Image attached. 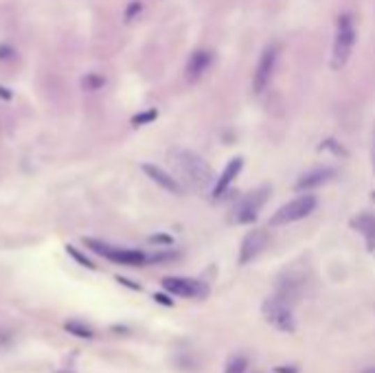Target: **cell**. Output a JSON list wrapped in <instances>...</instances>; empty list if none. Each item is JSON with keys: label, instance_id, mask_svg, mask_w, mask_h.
Segmentation results:
<instances>
[{"label": "cell", "instance_id": "6da1fadb", "mask_svg": "<svg viewBox=\"0 0 375 373\" xmlns=\"http://www.w3.org/2000/svg\"><path fill=\"white\" fill-rule=\"evenodd\" d=\"M169 160L174 169L178 172L180 181H185V185L191 187L193 191H206L215 183L211 165L196 152H191V149H180V147L171 149Z\"/></svg>", "mask_w": 375, "mask_h": 373}, {"label": "cell", "instance_id": "7a4b0ae2", "mask_svg": "<svg viewBox=\"0 0 375 373\" xmlns=\"http://www.w3.org/2000/svg\"><path fill=\"white\" fill-rule=\"evenodd\" d=\"M84 244L95 252V255L108 259L112 264H121V266H132V268H139V266H145L149 264V255H145L143 250H137V248H121V246H112V244H106L101 240H84Z\"/></svg>", "mask_w": 375, "mask_h": 373}, {"label": "cell", "instance_id": "3957f363", "mask_svg": "<svg viewBox=\"0 0 375 373\" xmlns=\"http://www.w3.org/2000/svg\"><path fill=\"white\" fill-rule=\"evenodd\" d=\"M355 44V29L349 13H342L336 20V38H334V51H332V68L340 70L349 62L351 51Z\"/></svg>", "mask_w": 375, "mask_h": 373}, {"label": "cell", "instance_id": "277c9868", "mask_svg": "<svg viewBox=\"0 0 375 373\" xmlns=\"http://www.w3.org/2000/svg\"><path fill=\"white\" fill-rule=\"evenodd\" d=\"M261 314L263 319L275 327L279 332H294L296 330V319H294V312L290 301H286L283 296H270L263 301L261 305Z\"/></svg>", "mask_w": 375, "mask_h": 373}, {"label": "cell", "instance_id": "5b68a950", "mask_svg": "<svg viewBox=\"0 0 375 373\" xmlns=\"http://www.w3.org/2000/svg\"><path fill=\"white\" fill-rule=\"evenodd\" d=\"M314 208H316V198L305 193V196H298L294 198L292 202L283 204L281 208H277V213L270 218V224L273 227H281V224H292V222H298L307 218Z\"/></svg>", "mask_w": 375, "mask_h": 373}, {"label": "cell", "instance_id": "8992f818", "mask_svg": "<svg viewBox=\"0 0 375 373\" xmlns=\"http://www.w3.org/2000/svg\"><path fill=\"white\" fill-rule=\"evenodd\" d=\"M268 187H261V189H254L250 191L248 196H244L239 200V204L235 206V213H233V220L235 224H250L259 218V211L263 208L266 200H268Z\"/></svg>", "mask_w": 375, "mask_h": 373}, {"label": "cell", "instance_id": "52a82bcc", "mask_svg": "<svg viewBox=\"0 0 375 373\" xmlns=\"http://www.w3.org/2000/svg\"><path fill=\"white\" fill-rule=\"evenodd\" d=\"M277 55H279V49L275 47H266L261 57H259V64H257V70L252 75V91L254 95H261L270 79H273V73H275V64H277Z\"/></svg>", "mask_w": 375, "mask_h": 373}, {"label": "cell", "instance_id": "ba28073f", "mask_svg": "<svg viewBox=\"0 0 375 373\" xmlns=\"http://www.w3.org/2000/svg\"><path fill=\"white\" fill-rule=\"evenodd\" d=\"M162 288L174 296H183V298H202L206 296L208 288L206 283L198 279H187V277H167L162 279Z\"/></svg>", "mask_w": 375, "mask_h": 373}, {"label": "cell", "instance_id": "9c48e42d", "mask_svg": "<svg viewBox=\"0 0 375 373\" xmlns=\"http://www.w3.org/2000/svg\"><path fill=\"white\" fill-rule=\"evenodd\" d=\"M268 242H270V235H268L266 231H261V229L250 231V233L244 237L242 246H239V264L246 266V264H250L252 259H257L261 252H263V248L268 246Z\"/></svg>", "mask_w": 375, "mask_h": 373}, {"label": "cell", "instance_id": "30bf717a", "mask_svg": "<svg viewBox=\"0 0 375 373\" xmlns=\"http://www.w3.org/2000/svg\"><path fill=\"white\" fill-rule=\"evenodd\" d=\"M143 172L147 174V178H152V181H154L156 185H160L164 191L174 193V196H183V193H185V185L180 183L178 178H174L171 174L164 172V169H160V167H156V165H149V162H145V165H143Z\"/></svg>", "mask_w": 375, "mask_h": 373}, {"label": "cell", "instance_id": "8fae6325", "mask_svg": "<svg viewBox=\"0 0 375 373\" xmlns=\"http://www.w3.org/2000/svg\"><path fill=\"white\" fill-rule=\"evenodd\" d=\"M213 62V55L208 53V51H196L191 57H189V62H187V68H185V77L187 82H198L202 75L206 73V68L211 66Z\"/></svg>", "mask_w": 375, "mask_h": 373}, {"label": "cell", "instance_id": "7c38bea8", "mask_svg": "<svg viewBox=\"0 0 375 373\" xmlns=\"http://www.w3.org/2000/svg\"><path fill=\"white\" fill-rule=\"evenodd\" d=\"M242 167H244V158H233L229 165H227V169L222 172V176L217 178V183L213 185V198L217 200V198H222L224 193L229 191V187L233 185V181L239 176V172H242Z\"/></svg>", "mask_w": 375, "mask_h": 373}, {"label": "cell", "instance_id": "4fadbf2b", "mask_svg": "<svg viewBox=\"0 0 375 373\" xmlns=\"http://www.w3.org/2000/svg\"><path fill=\"white\" fill-rule=\"evenodd\" d=\"M336 176V172L332 167H319V169H312L307 174H303L298 178L296 183V191H307V189H314V187H321L325 183H329L332 178Z\"/></svg>", "mask_w": 375, "mask_h": 373}, {"label": "cell", "instance_id": "5bb4252c", "mask_svg": "<svg viewBox=\"0 0 375 373\" xmlns=\"http://www.w3.org/2000/svg\"><path fill=\"white\" fill-rule=\"evenodd\" d=\"M351 227L365 235L369 250H375V215H369V213L358 215L351 220Z\"/></svg>", "mask_w": 375, "mask_h": 373}, {"label": "cell", "instance_id": "9a60e30c", "mask_svg": "<svg viewBox=\"0 0 375 373\" xmlns=\"http://www.w3.org/2000/svg\"><path fill=\"white\" fill-rule=\"evenodd\" d=\"M64 330L72 336H77L82 340H90V338H95V330L90 325L86 323H79V321H66L64 323Z\"/></svg>", "mask_w": 375, "mask_h": 373}, {"label": "cell", "instance_id": "2e32d148", "mask_svg": "<svg viewBox=\"0 0 375 373\" xmlns=\"http://www.w3.org/2000/svg\"><path fill=\"white\" fill-rule=\"evenodd\" d=\"M82 86L86 88L88 93H95V91H101L103 86H106V77L99 73H88L86 77L82 79Z\"/></svg>", "mask_w": 375, "mask_h": 373}, {"label": "cell", "instance_id": "e0dca14e", "mask_svg": "<svg viewBox=\"0 0 375 373\" xmlns=\"http://www.w3.org/2000/svg\"><path fill=\"white\" fill-rule=\"evenodd\" d=\"M248 369V360L244 356H233L231 360L224 367V373H246Z\"/></svg>", "mask_w": 375, "mask_h": 373}, {"label": "cell", "instance_id": "ac0fdd59", "mask_svg": "<svg viewBox=\"0 0 375 373\" xmlns=\"http://www.w3.org/2000/svg\"><path fill=\"white\" fill-rule=\"evenodd\" d=\"M156 116H158V110H145V112H141V114H137V116H132V125H147V123H152V121H156Z\"/></svg>", "mask_w": 375, "mask_h": 373}, {"label": "cell", "instance_id": "d6986e66", "mask_svg": "<svg viewBox=\"0 0 375 373\" xmlns=\"http://www.w3.org/2000/svg\"><path fill=\"white\" fill-rule=\"evenodd\" d=\"M66 252H68V255H70V257H72L75 261H77V264H82V266L90 268V271H95V268H97V266H95L93 261H90V259H88V257L84 255V252H79V250L75 248V246H70V244H68V246H66Z\"/></svg>", "mask_w": 375, "mask_h": 373}, {"label": "cell", "instance_id": "ffe728a7", "mask_svg": "<svg viewBox=\"0 0 375 373\" xmlns=\"http://www.w3.org/2000/svg\"><path fill=\"white\" fill-rule=\"evenodd\" d=\"M141 11H143V3H141V0H132V3L128 5V9H125V16H123L125 22H132Z\"/></svg>", "mask_w": 375, "mask_h": 373}, {"label": "cell", "instance_id": "44dd1931", "mask_svg": "<svg viewBox=\"0 0 375 373\" xmlns=\"http://www.w3.org/2000/svg\"><path fill=\"white\" fill-rule=\"evenodd\" d=\"M321 149H332V152H334V154H338V156H347V152H344V149H342V145H338V143H336V141H332V139L325 141V143L321 145Z\"/></svg>", "mask_w": 375, "mask_h": 373}, {"label": "cell", "instance_id": "7402d4cb", "mask_svg": "<svg viewBox=\"0 0 375 373\" xmlns=\"http://www.w3.org/2000/svg\"><path fill=\"white\" fill-rule=\"evenodd\" d=\"M13 55H16V51H13L9 44H0V62H7Z\"/></svg>", "mask_w": 375, "mask_h": 373}, {"label": "cell", "instance_id": "603a6c76", "mask_svg": "<svg viewBox=\"0 0 375 373\" xmlns=\"http://www.w3.org/2000/svg\"><path fill=\"white\" fill-rule=\"evenodd\" d=\"M149 242H152V244H174V240H171V237L169 235H152V237H149Z\"/></svg>", "mask_w": 375, "mask_h": 373}, {"label": "cell", "instance_id": "cb8c5ba5", "mask_svg": "<svg viewBox=\"0 0 375 373\" xmlns=\"http://www.w3.org/2000/svg\"><path fill=\"white\" fill-rule=\"evenodd\" d=\"M0 99H5V101H11V99H13V93L9 91V88L0 86Z\"/></svg>", "mask_w": 375, "mask_h": 373}, {"label": "cell", "instance_id": "d4e9b609", "mask_svg": "<svg viewBox=\"0 0 375 373\" xmlns=\"http://www.w3.org/2000/svg\"><path fill=\"white\" fill-rule=\"evenodd\" d=\"M154 298H156L158 303H162V305H171V298H169V296H164V294H156Z\"/></svg>", "mask_w": 375, "mask_h": 373}, {"label": "cell", "instance_id": "484cf974", "mask_svg": "<svg viewBox=\"0 0 375 373\" xmlns=\"http://www.w3.org/2000/svg\"><path fill=\"white\" fill-rule=\"evenodd\" d=\"M275 371H277V373H298L296 367H277Z\"/></svg>", "mask_w": 375, "mask_h": 373}, {"label": "cell", "instance_id": "4316f807", "mask_svg": "<svg viewBox=\"0 0 375 373\" xmlns=\"http://www.w3.org/2000/svg\"><path fill=\"white\" fill-rule=\"evenodd\" d=\"M373 169H375V134H373Z\"/></svg>", "mask_w": 375, "mask_h": 373}, {"label": "cell", "instance_id": "83f0119b", "mask_svg": "<svg viewBox=\"0 0 375 373\" xmlns=\"http://www.w3.org/2000/svg\"><path fill=\"white\" fill-rule=\"evenodd\" d=\"M362 373H375V367H371V369H365Z\"/></svg>", "mask_w": 375, "mask_h": 373}]
</instances>
